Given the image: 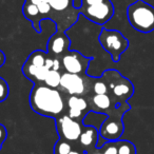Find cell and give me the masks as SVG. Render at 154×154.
Listing matches in <instances>:
<instances>
[{"mask_svg":"<svg viewBox=\"0 0 154 154\" xmlns=\"http://www.w3.org/2000/svg\"><path fill=\"white\" fill-rule=\"evenodd\" d=\"M62 72L71 73V74H87V70L90 64L91 58L86 57L78 51H70L69 50L61 57Z\"/></svg>","mask_w":154,"mask_h":154,"instance_id":"30bf717a","label":"cell"},{"mask_svg":"<svg viewBox=\"0 0 154 154\" xmlns=\"http://www.w3.org/2000/svg\"><path fill=\"white\" fill-rule=\"evenodd\" d=\"M55 124L59 138L69 141L73 145L78 141L85 128L84 122L73 119L66 113L55 118Z\"/></svg>","mask_w":154,"mask_h":154,"instance_id":"ba28073f","label":"cell"},{"mask_svg":"<svg viewBox=\"0 0 154 154\" xmlns=\"http://www.w3.org/2000/svg\"><path fill=\"white\" fill-rule=\"evenodd\" d=\"M51 7L50 19L56 24L58 31H63L71 28L78 20L80 15L79 9L74 5V0H47Z\"/></svg>","mask_w":154,"mask_h":154,"instance_id":"3957f363","label":"cell"},{"mask_svg":"<svg viewBox=\"0 0 154 154\" xmlns=\"http://www.w3.org/2000/svg\"><path fill=\"white\" fill-rule=\"evenodd\" d=\"M85 154H117L116 141H107L101 147H97L96 149Z\"/></svg>","mask_w":154,"mask_h":154,"instance_id":"ac0fdd59","label":"cell"},{"mask_svg":"<svg viewBox=\"0 0 154 154\" xmlns=\"http://www.w3.org/2000/svg\"><path fill=\"white\" fill-rule=\"evenodd\" d=\"M106 0H80V7H88V5H97V3L103 2Z\"/></svg>","mask_w":154,"mask_h":154,"instance_id":"d4e9b609","label":"cell"},{"mask_svg":"<svg viewBox=\"0 0 154 154\" xmlns=\"http://www.w3.org/2000/svg\"><path fill=\"white\" fill-rule=\"evenodd\" d=\"M68 95L59 89L36 84L30 93V107L35 113L57 118L66 114Z\"/></svg>","mask_w":154,"mask_h":154,"instance_id":"6da1fadb","label":"cell"},{"mask_svg":"<svg viewBox=\"0 0 154 154\" xmlns=\"http://www.w3.org/2000/svg\"><path fill=\"white\" fill-rule=\"evenodd\" d=\"M91 94H108V86L103 77H94Z\"/></svg>","mask_w":154,"mask_h":154,"instance_id":"44dd1931","label":"cell"},{"mask_svg":"<svg viewBox=\"0 0 154 154\" xmlns=\"http://www.w3.org/2000/svg\"><path fill=\"white\" fill-rule=\"evenodd\" d=\"M22 14H23V16L29 21L32 22L33 29H34L37 33H40L41 32L40 22L42 21V19H41L40 12H39L37 5H35L34 3L26 0L23 5H22Z\"/></svg>","mask_w":154,"mask_h":154,"instance_id":"2e32d148","label":"cell"},{"mask_svg":"<svg viewBox=\"0 0 154 154\" xmlns=\"http://www.w3.org/2000/svg\"><path fill=\"white\" fill-rule=\"evenodd\" d=\"M128 21L134 30L140 33L154 31V7L143 0H136L127 9Z\"/></svg>","mask_w":154,"mask_h":154,"instance_id":"277c9868","label":"cell"},{"mask_svg":"<svg viewBox=\"0 0 154 154\" xmlns=\"http://www.w3.org/2000/svg\"><path fill=\"white\" fill-rule=\"evenodd\" d=\"M78 9L80 14L87 19L99 26L107 23L114 15V5L111 0H106L103 2L88 7H79Z\"/></svg>","mask_w":154,"mask_h":154,"instance_id":"9c48e42d","label":"cell"},{"mask_svg":"<svg viewBox=\"0 0 154 154\" xmlns=\"http://www.w3.org/2000/svg\"><path fill=\"white\" fill-rule=\"evenodd\" d=\"M5 53L0 50V68L5 64Z\"/></svg>","mask_w":154,"mask_h":154,"instance_id":"4316f807","label":"cell"},{"mask_svg":"<svg viewBox=\"0 0 154 154\" xmlns=\"http://www.w3.org/2000/svg\"><path fill=\"white\" fill-rule=\"evenodd\" d=\"M73 148H74L73 143L59 138V140L56 141L54 146V154H69Z\"/></svg>","mask_w":154,"mask_h":154,"instance_id":"7402d4cb","label":"cell"},{"mask_svg":"<svg viewBox=\"0 0 154 154\" xmlns=\"http://www.w3.org/2000/svg\"><path fill=\"white\" fill-rule=\"evenodd\" d=\"M71 41L63 31H56L49 38L47 45V53L54 58L61 59V57L70 50Z\"/></svg>","mask_w":154,"mask_h":154,"instance_id":"7c38bea8","label":"cell"},{"mask_svg":"<svg viewBox=\"0 0 154 154\" xmlns=\"http://www.w3.org/2000/svg\"><path fill=\"white\" fill-rule=\"evenodd\" d=\"M116 147H117V154H137L135 146L129 140L118 139L116 140Z\"/></svg>","mask_w":154,"mask_h":154,"instance_id":"ffe728a7","label":"cell"},{"mask_svg":"<svg viewBox=\"0 0 154 154\" xmlns=\"http://www.w3.org/2000/svg\"><path fill=\"white\" fill-rule=\"evenodd\" d=\"M61 74H62L61 71L50 70L43 84L48 87H51V88L58 89L60 85V80H61Z\"/></svg>","mask_w":154,"mask_h":154,"instance_id":"d6986e66","label":"cell"},{"mask_svg":"<svg viewBox=\"0 0 154 154\" xmlns=\"http://www.w3.org/2000/svg\"><path fill=\"white\" fill-rule=\"evenodd\" d=\"M69 154H85V152L82 151L80 149H78L76 146H74V148L72 149V151H71Z\"/></svg>","mask_w":154,"mask_h":154,"instance_id":"484cf974","label":"cell"},{"mask_svg":"<svg viewBox=\"0 0 154 154\" xmlns=\"http://www.w3.org/2000/svg\"><path fill=\"white\" fill-rule=\"evenodd\" d=\"M98 41L103 49L110 54L114 62H118L120 56L129 48V40L117 30L103 29L98 36Z\"/></svg>","mask_w":154,"mask_h":154,"instance_id":"52a82bcc","label":"cell"},{"mask_svg":"<svg viewBox=\"0 0 154 154\" xmlns=\"http://www.w3.org/2000/svg\"><path fill=\"white\" fill-rule=\"evenodd\" d=\"M91 112L90 105L86 96L68 95L66 99V112L71 118L84 122L86 116Z\"/></svg>","mask_w":154,"mask_h":154,"instance_id":"8fae6325","label":"cell"},{"mask_svg":"<svg viewBox=\"0 0 154 154\" xmlns=\"http://www.w3.org/2000/svg\"><path fill=\"white\" fill-rule=\"evenodd\" d=\"M49 71L50 70L47 66L38 68V66H33V64L29 63V62H26V61L24 62V64L22 66V73H23V75L29 80L34 82V85L43 84L48 76Z\"/></svg>","mask_w":154,"mask_h":154,"instance_id":"9a60e30c","label":"cell"},{"mask_svg":"<svg viewBox=\"0 0 154 154\" xmlns=\"http://www.w3.org/2000/svg\"><path fill=\"white\" fill-rule=\"evenodd\" d=\"M93 79L94 77H90L87 74L79 75L62 72L61 80L58 89L66 95L88 97L92 93Z\"/></svg>","mask_w":154,"mask_h":154,"instance_id":"8992f818","label":"cell"},{"mask_svg":"<svg viewBox=\"0 0 154 154\" xmlns=\"http://www.w3.org/2000/svg\"><path fill=\"white\" fill-rule=\"evenodd\" d=\"M101 77L108 86V94L117 106L128 103L134 94L133 84L116 70H106Z\"/></svg>","mask_w":154,"mask_h":154,"instance_id":"7a4b0ae2","label":"cell"},{"mask_svg":"<svg viewBox=\"0 0 154 154\" xmlns=\"http://www.w3.org/2000/svg\"><path fill=\"white\" fill-rule=\"evenodd\" d=\"M99 131L93 126H85L82 134L79 136V139L75 143L78 149L84 151L85 153L90 152L92 150L97 148V143H98Z\"/></svg>","mask_w":154,"mask_h":154,"instance_id":"5bb4252c","label":"cell"},{"mask_svg":"<svg viewBox=\"0 0 154 154\" xmlns=\"http://www.w3.org/2000/svg\"><path fill=\"white\" fill-rule=\"evenodd\" d=\"M7 137H8L7 129H5V127L3 126V125L0 124V150H1V148H2L3 143L5 141Z\"/></svg>","mask_w":154,"mask_h":154,"instance_id":"cb8c5ba5","label":"cell"},{"mask_svg":"<svg viewBox=\"0 0 154 154\" xmlns=\"http://www.w3.org/2000/svg\"><path fill=\"white\" fill-rule=\"evenodd\" d=\"M49 56L50 55L47 52L42 51V50H36V51L32 52L29 55V57L26 58V61L35 66L42 68V66H45V63H47V60L49 58Z\"/></svg>","mask_w":154,"mask_h":154,"instance_id":"e0dca14e","label":"cell"},{"mask_svg":"<svg viewBox=\"0 0 154 154\" xmlns=\"http://www.w3.org/2000/svg\"><path fill=\"white\" fill-rule=\"evenodd\" d=\"M10 93V88L8 82L3 79L2 77H0V103L5 101L8 98Z\"/></svg>","mask_w":154,"mask_h":154,"instance_id":"603a6c76","label":"cell"},{"mask_svg":"<svg viewBox=\"0 0 154 154\" xmlns=\"http://www.w3.org/2000/svg\"><path fill=\"white\" fill-rule=\"evenodd\" d=\"M130 109L131 106L127 103L125 105L118 106L115 111L108 114L107 118L103 120L99 129V136L107 141L118 140L125 131L122 117Z\"/></svg>","mask_w":154,"mask_h":154,"instance_id":"5b68a950","label":"cell"},{"mask_svg":"<svg viewBox=\"0 0 154 154\" xmlns=\"http://www.w3.org/2000/svg\"><path fill=\"white\" fill-rule=\"evenodd\" d=\"M87 98H88L91 111L95 113L108 115L115 111L118 107L109 94H90Z\"/></svg>","mask_w":154,"mask_h":154,"instance_id":"4fadbf2b","label":"cell"}]
</instances>
